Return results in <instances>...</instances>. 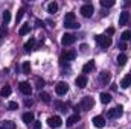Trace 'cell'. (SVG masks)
<instances>
[{"instance_id":"cell-1","label":"cell","mask_w":131,"mask_h":129,"mask_svg":"<svg viewBox=\"0 0 131 129\" xmlns=\"http://www.w3.org/2000/svg\"><path fill=\"white\" fill-rule=\"evenodd\" d=\"M64 26L69 29H78L79 23L75 20V12H67L64 15Z\"/></svg>"},{"instance_id":"cell-2","label":"cell","mask_w":131,"mask_h":129,"mask_svg":"<svg viewBox=\"0 0 131 129\" xmlns=\"http://www.w3.org/2000/svg\"><path fill=\"white\" fill-rule=\"evenodd\" d=\"M95 40H96V43H98L102 49H107V47H110V46L113 44L111 36H107V35H96Z\"/></svg>"},{"instance_id":"cell-3","label":"cell","mask_w":131,"mask_h":129,"mask_svg":"<svg viewBox=\"0 0 131 129\" xmlns=\"http://www.w3.org/2000/svg\"><path fill=\"white\" fill-rule=\"evenodd\" d=\"M93 106H95V100H93V97H90V96L82 97V100H81V103H79V108H81V109L89 111V109H92Z\"/></svg>"},{"instance_id":"cell-4","label":"cell","mask_w":131,"mask_h":129,"mask_svg":"<svg viewBox=\"0 0 131 129\" xmlns=\"http://www.w3.org/2000/svg\"><path fill=\"white\" fill-rule=\"evenodd\" d=\"M79 12H81V15H82V17H85V18H90V17L93 15L95 9H93V6H92L90 3H87V5H82V6H81Z\"/></svg>"},{"instance_id":"cell-5","label":"cell","mask_w":131,"mask_h":129,"mask_svg":"<svg viewBox=\"0 0 131 129\" xmlns=\"http://www.w3.org/2000/svg\"><path fill=\"white\" fill-rule=\"evenodd\" d=\"M76 58V52L75 50H64L61 53V62H70Z\"/></svg>"},{"instance_id":"cell-6","label":"cell","mask_w":131,"mask_h":129,"mask_svg":"<svg viewBox=\"0 0 131 129\" xmlns=\"http://www.w3.org/2000/svg\"><path fill=\"white\" fill-rule=\"evenodd\" d=\"M122 114H124L122 105H117L116 108H113V109L108 111V117H110V119H119V117H122Z\"/></svg>"},{"instance_id":"cell-7","label":"cell","mask_w":131,"mask_h":129,"mask_svg":"<svg viewBox=\"0 0 131 129\" xmlns=\"http://www.w3.org/2000/svg\"><path fill=\"white\" fill-rule=\"evenodd\" d=\"M47 125H49L50 128H60V126L63 125V120H61L60 115H53V117H49V119H47Z\"/></svg>"},{"instance_id":"cell-8","label":"cell","mask_w":131,"mask_h":129,"mask_svg":"<svg viewBox=\"0 0 131 129\" xmlns=\"http://www.w3.org/2000/svg\"><path fill=\"white\" fill-rule=\"evenodd\" d=\"M75 41H76V36L73 33H64L63 38H61V44L63 46H72Z\"/></svg>"},{"instance_id":"cell-9","label":"cell","mask_w":131,"mask_h":129,"mask_svg":"<svg viewBox=\"0 0 131 129\" xmlns=\"http://www.w3.org/2000/svg\"><path fill=\"white\" fill-rule=\"evenodd\" d=\"M18 90L25 94V96H31V93H32V87L29 85V82H20V85H18Z\"/></svg>"},{"instance_id":"cell-10","label":"cell","mask_w":131,"mask_h":129,"mask_svg":"<svg viewBox=\"0 0 131 129\" xmlns=\"http://www.w3.org/2000/svg\"><path fill=\"white\" fill-rule=\"evenodd\" d=\"M55 91H57V94L64 96L66 93L69 91V85H67L66 82H58V84L55 85Z\"/></svg>"},{"instance_id":"cell-11","label":"cell","mask_w":131,"mask_h":129,"mask_svg":"<svg viewBox=\"0 0 131 129\" xmlns=\"http://www.w3.org/2000/svg\"><path fill=\"white\" fill-rule=\"evenodd\" d=\"M87 82H89V79H87L85 74H81V76H78V78L75 79V84H76L78 88H85V87H87Z\"/></svg>"},{"instance_id":"cell-12","label":"cell","mask_w":131,"mask_h":129,"mask_svg":"<svg viewBox=\"0 0 131 129\" xmlns=\"http://www.w3.org/2000/svg\"><path fill=\"white\" fill-rule=\"evenodd\" d=\"M93 125H95L96 128H104V126H105V119H104L102 115H95V117H93Z\"/></svg>"},{"instance_id":"cell-13","label":"cell","mask_w":131,"mask_h":129,"mask_svg":"<svg viewBox=\"0 0 131 129\" xmlns=\"http://www.w3.org/2000/svg\"><path fill=\"white\" fill-rule=\"evenodd\" d=\"M110 79H111V73L110 71H102L101 74H99V81L105 85V84H108L110 82Z\"/></svg>"},{"instance_id":"cell-14","label":"cell","mask_w":131,"mask_h":129,"mask_svg":"<svg viewBox=\"0 0 131 129\" xmlns=\"http://www.w3.org/2000/svg\"><path fill=\"white\" fill-rule=\"evenodd\" d=\"M128 20H130V14H128L127 11H124V12L121 14V18H119V24H121V26H125Z\"/></svg>"},{"instance_id":"cell-15","label":"cell","mask_w":131,"mask_h":129,"mask_svg":"<svg viewBox=\"0 0 131 129\" xmlns=\"http://www.w3.org/2000/svg\"><path fill=\"white\" fill-rule=\"evenodd\" d=\"M76 122H79V114H73V115H70L69 119H67V126H73Z\"/></svg>"},{"instance_id":"cell-16","label":"cell","mask_w":131,"mask_h":129,"mask_svg":"<svg viewBox=\"0 0 131 129\" xmlns=\"http://www.w3.org/2000/svg\"><path fill=\"white\" fill-rule=\"evenodd\" d=\"M131 85V74H127L122 81H121V88H128Z\"/></svg>"},{"instance_id":"cell-17","label":"cell","mask_w":131,"mask_h":129,"mask_svg":"<svg viewBox=\"0 0 131 129\" xmlns=\"http://www.w3.org/2000/svg\"><path fill=\"white\" fill-rule=\"evenodd\" d=\"M0 129H15V123L11 122V120H5V122L0 125Z\"/></svg>"},{"instance_id":"cell-18","label":"cell","mask_w":131,"mask_h":129,"mask_svg":"<svg viewBox=\"0 0 131 129\" xmlns=\"http://www.w3.org/2000/svg\"><path fill=\"white\" fill-rule=\"evenodd\" d=\"M99 99H101V103H104V105L111 102V96H110L108 93H101V94H99Z\"/></svg>"},{"instance_id":"cell-19","label":"cell","mask_w":131,"mask_h":129,"mask_svg":"<svg viewBox=\"0 0 131 129\" xmlns=\"http://www.w3.org/2000/svg\"><path fill=\"white\" fill-rule=\"evenodd\" d=\"M47 11H49V14H55L58 11V3L57 2H50L47 5Z\"/></svg>"},{"instance_id":"cell-20","label":"cell","mask_w":131,"mask_h":129,"mask_svg":"<svg viewBox=\"0 0 131 129\" xmlns=\"http://www.w3.org/2000/svg\"><path fill=\"white\" fill-rule=\"evenodd\" d=\"M93 68H95V61H89L87 64L82 67V73H90Z\"/></svg>"},{"instance_id":"cell-21","label":"cell","mask_w":131,"mask_h":129,"mask_svg":"<svg viewBox=\"0 0 131 129\" xmlns=\"http://www.w3.org/2000/svg\"><path fill=\"white\" fill-rule=\"evenodd\" d=\"M21 119H23V122H25V123H28V125H29V123H32V122H34V114H32V112H25Z\"/></svg>"},{"instance_id":"cell-22","label":"cell","mask_w":131,"mask_h":129,"mask_svg":"<svg viewBox=\"0 0 131 129\" xmlns=\"http://www.w3.org/2000/svg\"><path fill=\"white\" fill-rule=\"evenodd\" d=\"M11 91H12L11 87H9V85H5V87L0 90V94H2L3 97H8V96H11Z\"/></svg>"},{"instance_id":"cell-23","label":"cell","mask_w":131,"mask_h":129,"mask_svg":"<svg viewBox=\"0 0 131 129\" xmlns=\"http://www.w3.org/2000/svg\"><path fill=\"white\" fill-rule=\"evenodd\" d=\"M25 49H26L28 52L35 49V38H31V40H29V41H28V43L25 44Z\"/></svg>"},{"instance_id":"cell-24","label":"cell","mask_w":131,"mask_h":129,"mask_svg":"<svg viewBox=\"0 0 131 129\" xmlns=\"http://www.w3.org/2000/svg\"><path fill=\"white\" fill-rule=\"evenodd\" d=\"M127 61H128V58H127L125 53H121V55L117 56V64L119 65H125L127 64Z\"/></svg>"},{"instance_id":"cell-25","label":"cell","mask_w":131,"mask_h":129,"mask_svg":"<svg viewBox=\"0 0 131 129\" xmlns=\"http://www.w3.org/2000/svg\"><path fill=\"white\" fill-rule=\"evenodd\" d=\"M29 31H31V28H29V24H23L21 28H20V31H18V35H26V33H29Z\"/></svg>"},{"instance_id":"cell-26","label":"cell","mask_w":131,"mask_h":129,"mask_svg":"<svg viewBox=\"0 0 131 129\" xmlns=\"http://www.w3.org/2000/svg\"><path fill=\"white\" fill-rule=\"evenodd\" d=\"M21 68H23V73L25 74H29L31 73V64H29V61H25L23 65H21Z\"/></svg>"},{"instance_id":"cell-27","label":"cell","mask_w":131,"mask_h":129,"mask_svg":"<svg viewBox=\"0 0 131 129\" xmlns=\"http://www.w3.org/2000/svg\"><path fill=\"white\" fill-rule=\"evenodd\" d=\"M121 40H122V41H131V31H124Z\"/></svg>"},{"instance_id":"cell-28","label":"cell","mask_w":131,"mask_h":129,"mask_svg":"<svg viewBox=\"0 0 131 129\" xmlns=\"http://www.w3.org/2000/svg\"><path fill=\"white\" fill-rule=\"evenodd\" d=\"M38 97H40V100H43L44 103H49V102H50V96H49L47 93H40Z\"/></svg>"},{"instance_id":"cell-29","label":"cell","mask_w":131,"mask_h":129,"mask_svg":"<svg viewBox=\"0 0 131 129\" xmlns=\"http://www.w3.org/2000/svg\"><path fill=\"white\" fill-rule=\"evenodd\" d=\"M101 5L104 8H111L114 5V0H101Z\"/></svg>"},{"instance_id":"cell-30","label":"cell","mask_w":131,"mask_h":129,"mask_svg":"<svg viewBox=\"0 0 131 129\" xmlns=\"http://www.w3.org/2000/svg\"><path fill=\"white\" fill-rule=\"evenodd\" d=\"M25 11H26L25 8H20V9H18V12H17V17H15V21H17V23H18V21L23 18V15H25Z\"/></svg>"},{"instance_id":"cell-31","label":"cell","mask_w":131,"mask_h":129,"mask_svg":"<svg viewBox=\"0 0 131 129\" xmlns=\"http://www.w3.org/2000/svg\"><path fill=\"white\" fill-rule=\"evenodd\" d=\"M9 20H11V12H9V11H5V12H3V23L8 24Z\"/></svg>"},{"instance_id":"cell-32","label":"cell","mask_w":131,"mask_h":129,"mask_svg":"<svg viewBox=\"0 0 131 129\" xmlns=\"http://www.w3.org/2000/svg\"><path fill=\"white\" fill-rule=\"evenodd\" d=\"M8 106H9V109H18V103L17 102H9Z\"/></svg>"},{"instance_id":"cell-33","label":"cell","mask_w":131,"mask_h":129,"mask_svg":"<svg viewBox=\"0 0 131 129\" xmlns=\"http://www.w3.org/2000/svg\"><path fill=\"white\" fill-rule=\"evenodd\" d=\"M43 85H44V81H43V79L40 81V78H37V88H41Z\"/></svg>"},{"instance_id":"cell-34","label":"cell","mask_w":131,"mask_h":129,"mask_svg":"<svg viewBox=\"0 0 131 129\" xmlns=\"http://www.w3.org/2000/svg\"><path fill=\"white\" fill-rule=\"evenodd\" d=\"M6 33H8V29H6V28H5V26H3V28H2V29H0V36H5V35H6Z\"/></svg>"},{"instance_id":"cell-35","label":"cell","mask_w":131,"mask_h":129,"mask_svg":"<svg viewBox=\"0 0 131 129\" xmlns=\"http://www.w3.org/2000/svg\"><path fill=\"white\" fill-rule=\"evenodd\" d=\"M34 129H41V122H34Z\"/></svg>"},{"instance_id":"cell-36","label":"cell","mask_w":131,"mask_h":129,"mask_svg":"<svg viewBox=\"0 0 131 129\" xmlns=\"http://www.w3.org/2000/svg\"><path fill=\"white\" fill-rule=\"evenodd\" d=\"M114 33V28H108L107 29V35H113Z\"/></svg>"},{"instance_id":"cell-37","label":"cell","mask_w":131,"mask_h":129,"mask_svg":"<svg viewBox=\"0 0 131 129\" xmlns=\"http://www.w3.org/2000/svg\"><path fill=\"white\" fill-rule=\"evenodd\" d=\"M87 49H89V47H87V44H82V46H81V52H84V53H85V52H87Z\"/></svg>"},{"instance_id":"cell-38","label":"cell","mask_w":131,"mask_h":129,"mask_svg":"<svg viewBox=\"0 0 131 129\" xmlns=\"http://www.w3.org/2000/svg\"><path fill=\"white\" fill-rule=\"evenodd\" d=\"M0 40H2V36H0Z\"/></svg>"}]
</instances>
